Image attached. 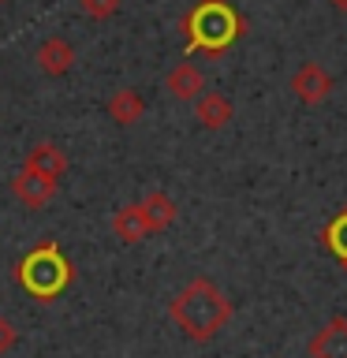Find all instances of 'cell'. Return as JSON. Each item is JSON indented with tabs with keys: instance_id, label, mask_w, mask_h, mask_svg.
Segmentation results:
<instances>
[{
	"instance_id": "ba28073f",
	"label": "cell",
	"mask_w": 347,
	"mask_h": 358,
	"mask_svg": "<svg viewBox=\"0 0 347 358\" xmlns=\"http://www.w3.org/2000/svg\"><path fill=\"white\" fill-rule=\"evenodd\" d=\"M22 168H30V172H41V176H49V179H60L67 176V153L56 145L52 138H41V142H34L27 157H22Z\"/></svg>"
},
{
	"instance_id": "e0dca14e",
	"label": "cell",
	"mask_w": 347,
	"mask_h": 358,
	"mask_svg": "<svg viewBox=\"0 0 347 358\" xmlns=\"http://www.w3.org/2000/svg\"><path fill=\"white\" fill-rule=\"evenodd\" d=\"M329 4H332L336 11H340V15H347V0H329Z\"/></svg>"
},
{
	"instance_id": "30bf717a",
	"label": "cell",
	"mask_w": 347,
	"mask_h": 358,
	"mask_svg": "<svg viewBox=\"0 0 347 358\" xmlns=\"http://www.w3.org/2000/svg\"><path fill=\"white\" fill-rule=\"evenodd\" d=\"M164 90H168V97H176V101H194L201 90H206V75H201L198 64L179 60L172 71L164 75Z\"/></svg>"
},
{
	"instance_id": "2e32d148",
	"label": "cell",
	"mask_w": 347,
	"mask_h": 358,
	"mask_svg": "<svg viewBox=\"0 0 347 358\" xmlns=\"http://www.w3.org/2000/svg\"><path fill=\"white\" fill-rule=\"evenodd\" d=\"M15 343H19V329H15V321H8L4 313H0V358H4Z\"/></svg>"
},
{
	"instance_id": "9a60e30c",
	"label": "cell",
	"mask_w": 347,
	"mask_h": 358,
	"mask_svg": "<svg viewBox=\"0 0 347 358\" xmlns=\"http://www.w3.org/2000/svg\"><path fill=\"white\" fill-rule=\"evenodd\" d=\"M78 11H83L90 22H105L120 11V0H78Z\"/></svg>"
},
{
	"instance_id": "52a82bcc",
	"label": "cell",
	"mask_w": 347,
	"mask_h": 358,
	"mask_svg": "<svg viewBox=\"0 0 347 358\" xmlns=\"http://www.w3.org/2000/svg\"><path fill=\"white\" fill-rule=\"evenodd\" d=\"M310 358H347V317L336 313L313 332V340L306 347Z\"/></svg>"
},
{
	"instance_id": "7a4b0ae2",
	"label": "cell",
	"mask_w": 347,
	"mask_h": 358,
	"mask_svg": "<svg viewBox=\"0 0 347 358\" xmlns=\"http://www.w3.org/2000/svg\"><path fill=\"white\" fill-rule=\"evenodd\" d=\"M243 30H246V19L228 4V0H198V4L179 19V34H183L187 56H194V52L224 56L243 38Z\"/></svg>"
},
{
	"instance_id": "3957f363",
	"label": "cell",
	"mask_w": 347,
	"mask_h": 358,
	"mask_svg": "<svg viewBox=\"0 0 347 358\" xmlns=\"http://www.w3.org/2000/svg\"><path fill=\"white\" fill-rule=\"evenodd\" d=\"M71 276H75L71 262H67L60 254V246H52V243H41L38 250H30L19 265V284L27 287L34 299H45V302L60 295V291L71 284Z\"/></svg>"
},
{
	"instance_id": "277c9868",
	"label": "cell",
	"mask_w": 347,
	"mask_h": 358,
	"mask_svg": "<svg viewBox=\"0 0 347 358\" xmlns=\"http://www.w3.org/2000/svg\"><path fill=\"white\" fill-rule=\"evenodd\" d=\"M332 75L325 71L321 64H302L295 75H291V94L299 97V105H306V108H313V105H325V101L332 97Z\"/></svg>"
},
{
	"instance_id": "8fae6325",
	"label": "cell",
	"mask_w": 347,
	"mask_h": 358,
	"mask_svg": "<svg viewBox=\"0 0 347 358\" xmlns=\"http://www.w3.org/2000/svg\"><path fill=\"white\" fill-rule=\"evenodd\" d=\"M108 120L112 123H120V127H134L142 116H146V101L139 90H131V86H120V90H112V97H108Z\"/></svg>"
},
{
	"instance_id": "6da1fadb",
	"label": "cell",
	"mask_w": 347,
	"mask_h": 358,
	"mask_svg": "<svg viewBox=\"0 0 347 358\" xmlns=\"http://www.w3.org/2000/svg\"><path fill=\"white\" fill-rule=\"evenodd\" d=\"M168 317L190 343H209L232 321V299L209 276H194L168 302Z\"/></svg>"
},
{
	"instance_id": "9c48e42d",
	"label": "cell",
	"mask_w": 347,
	"mask_h": 358,
	"mask_svg": "<svg viewBox=\"0 0 347 358\" xmlns=\"http://www.w3.org/2000/svg\"><path fill=\"white\" fill-rule=\"evenodd\" d=\"M34 64H38L45 75L60 78V75H67V71L75 67V45L67 41V38H60V34H52V38H45V41L38 45Z\"/></svg>"
},
{
	"instance_id": "8992f818",
	"label": "cell",
	"mask_w": 347,
	"mask_h": 358,
	"mask_svg": "<svg viewBox=\"0 0 347 358\" xmlns=\"http://www.w3.org/2000/svg\"><path fill=\"white\" fill-rule=\"evenodd\" d=\"M235 116V105L228 94H220V90H201L194 97V120L201 123L206 131H224Z\"/></svg>"
},
{
	"instance_id": "7c38bea8",
	"label": "cell",
	"mask_w": 347,
	"mask_h": 358,
	"mask_svg": "<svg viewBox=\"0 0 347 358\" xmlns=\"http://www.w3.org/2000/svg\"><path fill=\"white\" fill-rule=\"evenodd\" d=\"M139 209H142L146 224H150V235L168 231L176 224V217H179V206L172 201V194H164V190H150V194L139 201Z\"/></svg>"
},
{
	"instance_id": "d6986e66",
	"label": "cell",
	"mask_w": 347,
	"mask_h": 358,
	"mask_svg": "<svg viewBox=\"0 0 347 358\" xmlns=\"http://www.w3.org/2000/svg\"><path fill=\"white\" fill-rule=\"evenodd\" d=\"M4 4H8V0H0V8H4Z\"/></svg>"
},
{
	"instance_id": "5b68a950",
	"label": "cell",
	"mask_w": 347,
	"mask_h": 358,
	"mask_svg": "<svg viewBox=\"0 0 347 358\" xmlns=\"http://www.w3.org/2000/svg\"><path fill=\"white\" fill-rule=\"evenodd\" d=\"M56 187H60L56 179L41 176V172H30V168H22V172L11 179V194H15V201L27 209H45L56 198Z\"/></svg>"
},
{
	"instance_id": "4fadbf2b",
	"label": "cell",
	"mask_w": 347,
	"mask_h": 358,
	"mask_svg": "<svg viewBox=\"0 0 347 358\" xmlns=\"http://www.w3.org/2000/svg\"><path fill=\"white\" fill-rule=\"evenodd\" d=\"M108 228H112V235H116L120 243H127V246L142 243L146 235H150V224H146L142 209H139V201H134V206H120L116 213H112Z\"/></svg>"
},
{
	"instance_id": "ac0fdd59",
	"label": "cell",
	"mask_w": 347,
	"mask_h": 358,
	"mask_svg": "<svg viewBox=\"0 0 347 358\" xmlns=\"http://www.w3.org/2000/svg\"><path fill=\"white\" fill-rule=\"evenodd\" d=\"M340 265H344V273H347V262H340Z\"/></svg>"
},
{
	"instance_id": "5bb4252c",
	"label": "cell",
	"mask_w": 347,
	"mask_h": 358,
	"mask_svg": "<svg viewBox=\"0 0 347 358\" xmlns=\"http://www.w3.org/2000/svg\"><path fill=\"white\" fill-rule=\"evenodd\" d=\"M321 243L329 246V250L340 257V262H347V209L340 213V217H336L329 228L321 231Z\"/></svg>"
}]
</instances>
